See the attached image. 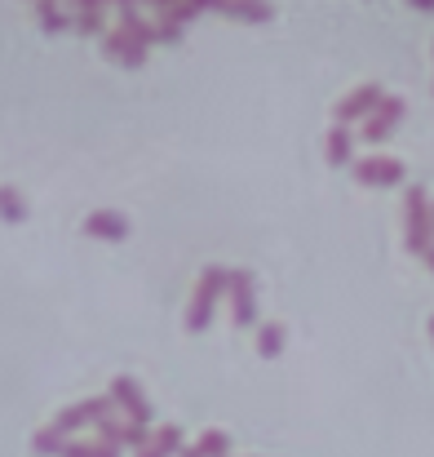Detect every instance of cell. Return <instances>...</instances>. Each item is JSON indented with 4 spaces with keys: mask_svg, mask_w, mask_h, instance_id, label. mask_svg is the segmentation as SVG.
<instances>
[{
    "mask_svg": "<svg viewBox=\"0 0 434 457\" xmlns=\"http://www.w3.org/2000/svg\"><path fill=\"white\" fill-rule=\"evenodd\" d=\"M404 236H408V253L426 258L434 249V200L426 187H408L404 195Z\"/></svg>",
    "mask_w": 434,
    "mask_h": 457,
    "instance_id": "cell-1",
    "label": "cell"
},
{
    "mask_svg": "<svg viewBox=\"0 0 434 457\" xmlns=\"http://www.w3.org/2000/svg\"><path fill=\"white\" fill-rule=\"evenodd\" d=\"M226 280H231L226 267H204V271H200L195 294H191V303H186V328H191V333H204V328L213 324V306L226 294Z\"/></svg>",
    "mask_w": 434,
    "mask_h": 457,
    "instance_id": "cell-2",
    "label": "cell"
},
{
    "mask_svg": "<svg viewBox=\"0 0 434 457\" xmlns=\"http://www.w3.org/2000/svg\"><path fill=\"white\" fill-rule=\"evenodd\" d=\"M381 103H386V94H381V85H377V80H368V85H355L350 94H341V98H337V107H332V120L350 129L355 120H368V116H373Z\"/></svg>",
    "mask_w": 434,
    "mask_h": 457,
    "instance_id": "cell-3",
    "label": "cell"
},
{
    "mask_svg": "<svg viewBox=\"0 0 434 457\" xmlns=\"http://www.w3.org/2000/svg\"><path fill=\"white\" fill-rule=\"evenodd\" d=\"M355 178L364 182V187H399L404 178H408V169H404V160L399 155H359L355 160Z\"/></svg>",
    "mask_w": 434,
    "mask_h": 457,
    "instance_id": "cell-4",
    "label": "cell"
},
{
    "mask_svg": "<svg viewBox=\"0 0 434 457\" xmlns=\"http://www.w3.org/2000/svg\"><path fill=\"white\" fill-rule=\"evenodd\" d=\"M107 395H111V404H116V409H125V418H129V422L151 427V400L143 395V382H138V378H129V373L111 378Z\"/></svg>",
    "mask_w": 434,
    "mask_h": 457,
    "instance_id": "cell-5",
    "label": "cell"
},
{
    "mask_svg": "<svg viewBox=\"0 0 434 457\" xmlns=\"http://www.w3.org/2000/svg\"><path fill=\"white\" fill-rule=\"evenodd\" d=\"M226 294H231V320H235V328H253L258 324V285H253V271H231Z\"/></svg>",
    "mask_w": 434,
    "mask_h": 457,
    "instance_id": "cell-6",
    "label": "cell"
},
{
    "mask_svg": "<svg viewBox=\"0 0 434 457\" xmlns=\"http://www.w3.org/2000/svg\"><path fill=\"white\" fill-rule=\"evenodd\" d=\"M98 49H102L107 62H125V67H146V54H151V49H143L138 40H129L120 27H107L102 40H98Z\"/></svg>",
    "mask_w": 434,
    "mask_h": 457,
    "instance_id": "cell-7",
    "label": "cell"
},
{
    "mask_svg": "<svg viewBox=\"0 0 434 457\" xmlns=\"http://www.w3.org/2000/svg\"><path fill=\"white\" fill-rule=\"evenodd\" d=\"M116 27H120L129 40H138L143 49L160 45V31H155V18H151V9H138V4H116Z\"/></svg>",
    "mask_w": 434,
    "mask_h": 457,
    "instance_id": "cell-8",
    "label": "cell"
},
{
    "mask_svg": "<svg viewBox=\"0 0 434 457\" xmlns=\"http://www.w3.org/2000/svg\"><path fill=\"white\" fill-rule=\"evenodd\" d=\"M404 112H408V103L390 94V98H386V103H381V107H377V112L364 120V143H386V138L395 134V125L404 120Z\"/></svg>",
    "mask_w": 434,
    "mask_h": 457,
    "instance_id": "cell-9",
    "label": "cell"
},
{
    "mask_svg": "<svg viewBox=\"0 0 434 457\" xmlns=\"http://www.w3.org/2000/svg\"><path fill=\"white\" fill-rule=\"evenodd\" d=\"M85 236L89 240H129V218L116 209H94V213H85Z\"/></svg>",
    "mask_w": 434,
    "mask_h": 457,
    "instance_id": "cell-10",
    "label": "cell"
},
{
    "mask_svg": "<svg viewBox=\"0 0 434 457\" xmlns=\"http://www.w3.org/2000/svg\"><path fill=\"white\" fill-rule=\"evenodd\" d=\"M71 31H85V36H98L107 31V4L98 0H85V4H71Z\"/></svg>",
    "mask_w": 434,
    "mask_h": 457,
    "instance_id": "cell-11",
    "label": "cell"
},
{
    "mask_svg": "<svg viewBox=\"0 0 434 457\" xmlns=\"http://www.w3.org/2000/svg\"><path fill=\"white\" fill-rule=\"evenodd\" d=\"M323 155H328V164H332V169L355 164V134H350L346 125H332V129H328V138H323Z\"/></svg>",
    "mask_w": 434,
    "mask_h": 457,
    "instance_id": "cell-12",
    "label": "cell"
},
{
    "mask_svg": "<svg viewBox=\"0 0 434 457\" xmlns=\"http://www.w3.org/2000/svg\"><path fill=\"white\" fill-rule=\"evenodd\" d=\"M258 355H266V360L284 355V324H275V320L258 324Z\"/></svg>",
    "mask_w": 434,
    "mask_h": 457,
    "instance_id": "cell-13",
    "label": "cell"
},
{
    "mask_svg": "<svg viewBox=\"0 0 434 457\" xmlns=\"http://www.w3.org/2000/svg\"><path fill=\"white\" fill-rule=\"evenodd\" d=\"M151 445H155V449H160L164 457H173V453H182V449H186V440H182V427H177V422H164V427H155Z\"/></svg>",
    "mask_w": 434,
    "mask_h": 457,
    "instance_id": "cell-14",
    "label": "cell"
},
{
    "mask_svg": "<svg viewBox=\"0 0 434 457\" xmlns=\"http://www.w3.org/2000/svg\"><path fill=\"white\" fill-rule=\"evenodd\" d=\"M195 453L200 457H231V436L217 431V427H209V431L195 440Z\"/></svg>",
    "mask_w": 434,
    "mask_h": 457,
    "instance_id": "cell-15",
    "label": "cell"
},
{
    "mask_svg": "<svg viewBox=\"0 0 434 457\" xmlns=\"http://www.w3.org/2000/svg\"><path fill=\"white\" fill-rule=\"evenodd\" d=\"M58 457H120V449L102 445V440H67V449Z\"/></svg>",
    "mask_w": 434,
    "mask_h": 457,
    "instance_id": "cell-16",
    "label": "cell"
},
{
    "mask_svg": "<svg viewBox=\"0 0 434 457\" xmlns=\"http://www.w3.org/2000/svg\"><path fill=\"white\" fill-rule=\"evenodd\" d=\"M31 13L40 18V27H45L49 36H58V31H67V27H71V9H58V4H36Z\"/></svg>",
    "mask_w": 434,
    "mask_h": 457,
    "instance_id": "cell-17",
    "label": "cell"
},
{
    "mask_svg": "<svg viewBox=\"0 0 434 457\" xmlns=\"http://www.w3.org/2000/svg\"><path fill=\"white\" fill-rule=\"evenodd\" d=\"M222 18H235V22H271L275 9L271 4H231V9H217Z\"/></svg>",
    "mask_w": 434,
    "mask_h": 457,
    "instance_id": "cell-18",
    "label": "cell"
},
{
    "mask_svg": "<svg viewBox=\"0 0 434 457\" xmlns=\"http://www.w3.org/2000/svg\"><path fill=\"white\" fill-rule=\"evenodd\" d=\"M0 218H4V222H22V218H27V200H22V191L0 187Z\"/></svg>",
    "mask_w": 434,
    "mask_h": 457,
    "instance_id": "cell-19",
    "label": "cell"
},
{
    "mask_svg": "<svg viewBox=\"0 0 434 457\" xmlns=\"http://www.w3.org/2000/svg\"><path fill=\"white\" fill-rule=\"evenodd\" d=\"M125 427H129V422H120V418H102V422L94 427V440H102V445H116V449H125Z\"/></svg>",
    "mask_w": 434,
    "mask_h": 457,
    "instance_id": "cell-20",
    "label": "cell"
},
{
    "mask_svg": "<svg viewBox=\"0 0 434 457\" xmlns=\"http://www.w3.org/2000/svg\"><path fill=\"white\" fill-rule=\"evenodd\" d=\"M168 22H177V27H186V22H195L200 13H204V4H155Z\"/></svg>",
    "mask_w": 434,
    "mask_h": 457,
    "instance_id": "cell-21",
    "label": "cell"
},
{
    "mask_svg": "<svg viewBox=\"0 0 434 457\" xmlns=\"http://www.w3.org/2000/svg\"><path fill=\"white\" fill-rule=\"evenodd\" d=\"M31 449H36V453H62V449H67V440H62L53 427H45V431H36V436H31Z\"/></svg>",
    "mask_w": 434,
    "mask_h": 457,
    "instance_id": "cell-22",
    "label": "cell"
},
{
    "mask_svg": "<svg viewBox=\"0 0 434 457\" xmlns=\"http://www.w3.org/2000/svg\"><path fill=\"white\" fill-rule=\"evenodd\" d=\"M151 18H155V31H160V45H177V40H182V27H177V22H168V18H164V13H160L155 4H151Z\"/></svg>",
    "mask_w": 434,
    "mask_h": 457,
    "instance_id": "cell-23",
    "label": "cell"
},
{
    "mask_svg": "<svg viewBox=\"0 0 434 457\" xmlns=\"http://www.w3.org/2000/svg\"><path fill=\"white\" fill-rule=\"evenodd\" d=\"M138 457H164V453H160L155 445H146V449H138Z\"/></svg>",
    "mask_w": 434,
    "mask_h": 457,
    "instance_id": "cell-24",
    "label": "cell"
},
{
    "mask_svg": "<svg viewBox=\"0 0 434 457\" xmlns=\"http://www.w3.org/2000/svg\"><path fill=\"white\" fill-rule=\"evenodd\" d=\"M177 457H200V453H195V445H186V449H182Z\"/></svg>",
    "mask_w": 434,
    "mask_h": 457,
    "instance_id": "cell-25",
    "label": "cell"
},
{
    "mask_svg": "<svg viewBox=\"0 0 434 457\" xmlns=\"http://www.w3.org/2000/svg\"><path fill=\"white\" fill-rule=\"evenodd\" d=\"M422 262H426V267H430V271H434V249H430V253H426V258H422Z\"/></svg>",
    "mask_w": 434,
    "mask_h": 457,
    "instance_id": "cell-26",
    "label": "cell"
},
{
    "mask_svg": "<svg viewBox=\"0 0 434 457\" xmlns=\"http://www.w3.org/2000/svg\"><path fill=\"white\" fill-rule=\"evenodd\" d=\"M430 342H434V315H430Z\"/></svg>",
    "mask_w": 434,
    "mask_h": 457,
    "instance_id": "cell-27",
    "label": "cell"
}]
</instances>
